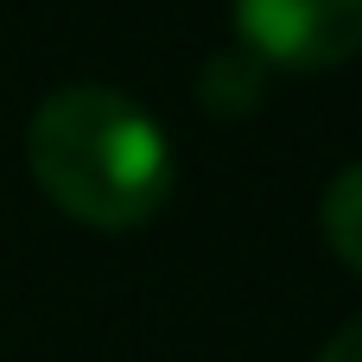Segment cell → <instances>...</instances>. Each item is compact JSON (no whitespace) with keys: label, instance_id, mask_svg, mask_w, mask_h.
Instances as JSON below:
<instances>
[{"label":"cell","instance_id":"obj_1","mask_svg":"<svg viewBox=\"0 0 362 362\" xmlns=\"http://www.w3.org/2000/svg\"><path fill=\"white\" fill-rule=\"evenodd\" d=\"M25 165L38 191L83 229H140L172 197L165 127L108 83L51 89L32 108Z\"/></svg>","mask_w":362,"mask_h":362},{"label":"cell","instance_id":"obj_2","mask_svg":"<svg viewBox=\"0 0 362 362\" xmlns=\"http://www.w3.org/2000/svg\"><path fill=\"white\" fill-rule=\"evenodd\" d=\"M235 45L267 70H337L362 51V0H235Z\"/></svg>","mask_w":362,"mask_h":362},{"label":"cell","instance_id":"obj_3","mask_svg":"<svg viewBox=\"0 0 362 362\" xmlns=\"http://www.w3.org/2000/svg\"><path fill=\"white\" fill-rule=\"evenodd\" d=\"M261 89H267V64H261V57H248L242 45L216 51V57L197 70V102H204L210 115H223V121L248 115V108L261 102Z\"/></svg>","mask_w":362,"mask_h":362},{"label":"cell","instance_id":"obj_4","mask_svg":"<svg viewBox=\"0 0 362 362\" xmlns=\"http://www.w3.org/2000/svg\"><path fill=\"white\" fill-rule=\"evenodd\" d=\"M318 223H325L331 255L362 280V165H344V172L331 178V191H325V204H318Z\"/></svg>","mask_w":362,"mask_h":362},{"label":"cell","instance_id":"obj_5","mask_svg":"<svg viewBox=\"0 0 362 362\" xmlns=\"http://www.w3.org/2000/svg\"><path fill=\"white\" fill-rule=\"evenodd\" d=\"M318 362H362V318H350V325L318 350Z\"/></svg>","mask_w":362,"mask_h":362}]
</instances>
